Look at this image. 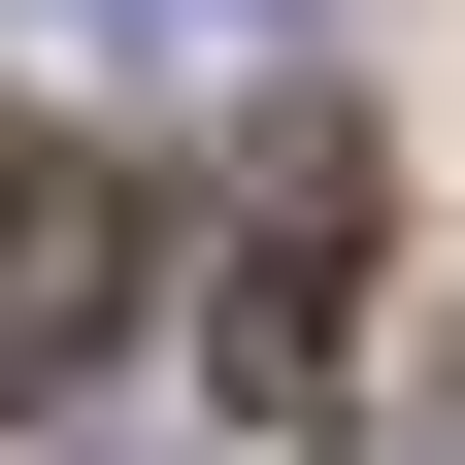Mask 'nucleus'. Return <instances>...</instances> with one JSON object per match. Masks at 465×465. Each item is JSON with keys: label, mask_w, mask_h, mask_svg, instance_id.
<instances>
[{"label": "nucleus", "mask_w": 465, "mask_h": 465, "mask_svg": "<svg viewBox=\"0 0 465 465\" xmlns=\"http://www.w3.org/2000/svg\"><path fill=\"white\" fill-rule=\"evenodd\" d=\"M100 332H134V166H67V134H0V399H67Z\"/></svg>", "instance_id": "nucleus-1"}, {"label": "nucleus", "mask_w": 465, "mask_h": 465, "mask_svg": "<svg viewBox=\"0 0 465 465\" xmlns=\"http://www.w3.org/2000/svg\"><path fill=\"white\" fill-rule=\"evenodd\" d=\"M332 300H366V166H266L232 200V366H332Z\"/></svg>", "instance_id": "nucleus-2"}, {"label": "nucleus", "mask_w": 465, "mask_h": 465, "mask_svg": "<svg viewBox=\"0 0 465 465\" xmlns=\"http://www.w3.org/2000/svg\"><path fill=\"white\" fill-rule=\"evenodd\" d=\"M100 34H266V0H100Z\"/></svg>", "instance_id": "nucleus-3"}]
</instances>
